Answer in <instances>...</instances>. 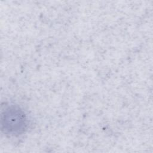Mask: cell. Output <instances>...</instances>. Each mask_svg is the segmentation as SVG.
Wrapping results in <instances>:
<instances>
[{"instance_id":"obj_1","label":"cell","mask_w":153,"mask_h":153,"mask_svg":"<svg viewBox=\"0 0 153 153\" xmlns=\"http://www.w3.org/2000/svg\"><path fill=\"white\" fill-rule=\"evenodd\" d=\"M27 118L25 111L19 106H7L1 113L2 130L7 135L17 136L25 132Z\"/></svg>"}]
</instances>
